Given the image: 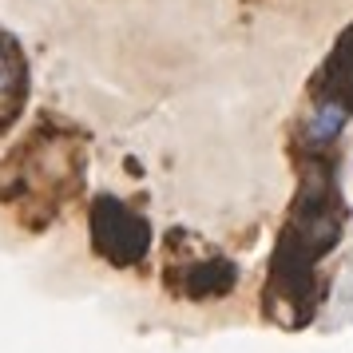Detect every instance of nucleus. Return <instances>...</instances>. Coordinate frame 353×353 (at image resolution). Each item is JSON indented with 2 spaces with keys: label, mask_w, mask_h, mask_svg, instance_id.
Instances as JSON below:
<instances>
[{
  "label": "nucleus",
  "mask_w": 353,
  "mask_h": 353,
  "mask_svg": "<svg viewBox=\"0 0 353 353\" xmlns=\"http://www.w3.org/2000/svg\"><path fill=\"white\" fill-rule=\"evenodd\" d=\"M92 239H96V250L108 262L115 266H131V262H139L147 254V246H151V226L139 219V214H131L119 199H96V207H92Z\"/></svg>",
  "instance_id": "obj_1"
},
{
  "label": "nucleus",
  "mask_w": 353,
  "mask_h": 353,
  "mask_svg": "<svg viewBox=\"0 0 353 353\" xmlns=\"http://www.w3.org/2000/svg\"><path fill=\"white\" fill-rule=\"evenodd\" d=\"M239 282V270H234V262H226V258H199L191 262L187 270H183V294L187 298H219V294H230Z\"/></svg>",
  "instance_id": "obj_2"
},
{
  "label": "nucleus",
  "mask_w": 353,
  "mask_h": 353,
  "mask_svg": "<svg viewBox=\"0 0 353 353\" xmlns=\"http://www.w3.org/2000/svg\"><path fill=\"white\" fill-rule=\"evenodd\" d=\"M345 115L350 112H345L341 103H334V99H318V108H314V115H310V128H305L310 143H330L337 131H341Z\"/></svg>",
  "instance_id": "obj_3"
},
{
  "label": "nucleus",
  "mask_w": 353,
  "mask_h": 353,
  "mask_svg": "<svg viewBox=\"0 0 353 353\" xmlns=\"http://www.w3.org/2000/svg\"><path fill=\"white\" fill-rule=\"evenodd\" d=\"M20 88H24V56L0 32V99H12Z\"/></svg>",
  "instance_id": "obj_4"
}]
</instances>
